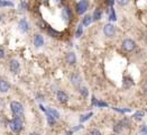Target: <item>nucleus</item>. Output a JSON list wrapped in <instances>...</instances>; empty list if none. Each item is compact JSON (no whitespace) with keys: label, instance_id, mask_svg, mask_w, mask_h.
I'll use <instances>...</instances> for the list:
<instances>
[{"label":"nucleus","instance_id":"nucleus-1","mask_svg":"<svg viewBox=\"0 0 147 135\" xmlns=\"http://www.w3.org/2000/svg\"><path fill=\"white\" fill-rule=\"evenodd\" d=\"M10 108L15 117H18L24 121V107L19 101H12L10 104Z\"/></svg>","mask_w":147,"mask_h":135},{"label":"nucleus","instance_id":"nucleus-2","mask_svg":"<svg viewBox=\"0 0 147 135\" xmlns=\"http://www.w3.org/2000/svg\"><path fill=\"white\" fill-rule=\"evenodd\" d=\"M8 125H9V127H10V130H11L13 133H20L22 132V130H23V127H24V123H23V119H20V118H18V117H13L11 121H9L8 122Z\"/></svg>","mask_w":147,"mask_h":135},{"label":"nucleus","instance_id":"nucleus-3","mask_svg":"<svg viewBox=\"0 0 147 135\" xmlns=\"http://www.w3.org/2000/svg\"><path fill=\"white\" fill-rule=\"evenodd\" d=\"M136 47V43L130 39V38H126L123 42V49L126 51V52H131L133 50H135Z\"/></svg>","mask_w":147,"mask_h":135},{"label":"nucleus","instance_id":"nucleus-4","mask_svg":"<svg viewBox=\"0 0 147 135\" xmlns=\"http://www.w3.org/2000/svg\"><path fill=\"white\" fill-rule=\"evenodd\" d=\"M88 7H89L88 0H80L78 2V5H76V12H78V14L82 15V14H84L88 10Z\"/></svg>","mask_w":147,"mask_h":135},{"label":"nucleus","instance_id":"nucleus-5","mask_svg":"<svg viewBox=\"0 0 147 135\" xmlns=\"http://www.w3.org/2000/svg\"><path fill=\"white\" fill-rule=\"evenodd\" d=\"M103 33H105L106 36L112 37L115 34H116V27H115V25L107 24L105 27H103Z\"/></svg>","mask_w":147,"mask_h":135},{"label":"nucleus","instance_id":"nucleus-6","mask_svg":"<svg viewBox=\"0 0 147 135\" xmlns=\"http://www.w3.org/2000/svg\"><path fill=\"white\" fill-rule=\"evenodd\" d=\"M127 126H129V121H128L127 118H125V119H123L121 122H119L118 124H116V126L113 127V130H115L116 133H120V132L123 130V127H127Z\"/></svg>","mask_w":147,"mask_h":135},{"label":"nucleus","instance_id":"nucleus-7","mask_svg":"<svg viewBox=\"0 0 147 135\" xmlns=\"http://www.w3.org/2000/svg\"><path fill=\"white\" fill-rule=\"evenodd\" d=\"M9 69L12 73H18L20 70V64L17 60H11L9 63Z\"/></svg>","mask_w":147,"mask_h":135},{"label":"nucleus","instance_id":"nucleus-8","mask_svg":"<svg viewBox=\"0 0 147 135\" xmlns=\"http://www.w3.org/2000/svg\"><path fill=\"white\" fill-rule=\"evenodd\" d=\"M18 28H19V31L22 33H27L29 31V24H28V22L26 19H22L19 22V24H18Z\"/></svg>","mask_w":147,"mask_h":135},{"label":"nucleus","instance_id":"nucleus-9","mask_svg":"<svg viewBox=\"0 0 147 135\" xmlns=\"http://www.w3.org/2000/svg\"><path fill=\"white\" fill-rule=\"evenodd\" d=\"M70 80H71V82H72V85L75 87H79L81 85V81H82V79H81V77L79 75L78 73H73L71 75V78H70Z\"/></svg>","mask_w":147,"mask_h":135},{"label":"nucleus","instance_id":"nucleus-10","mask_svg":"<svg viewBox=\"0 0 147 135\" xmlns=\"http://www.w3.org/2000/svg\"><path fill=\"white\" fill-rule=\"evenodd\" d=\"M56 97H57V100L62 102V104H65V102H67V100H69V96L64 92V91H57V95H56Z\"/></svg>","mask_w":147,"mask_h":135},{"label":"nucleus","instance_id":"nucleus-11","mask_svg":"<svg viewBox=\"0 0 147 135\" xmlns=\"http://www.w3.org/2000/svg\"><path fill=\"white\" fill-rule=\"evenodd\" d=\"M9 83L6 81V80H3V79H0V92H7L8 90H9Z\"/></svg>","mask_w":147,"mask_h":135},{"label":"nucleus","instance_id":"nucleus-12","mask_svg":"<svg viewBox=\"0 0 147 135\" xmlns=\"http://www.w3.org/2000/svg\"><path fill=\"white\" fill-rule=\"evenodd\" d=\"M34 45L36 47H40V46L44 45V38H43L42 35H35V37H34Z\"/></svg>","mask_w":147,"mask_h":135},{"label":"nucleus","instance_id":"nucleus-13","mask_svg":"<svg viewBox=\"0 0 147 135\" xmlns=\"http://www.w3.org/2000/svg\"><path fill=\"white\" fill-rule=\"evenodd\" d=\"M66 62H67L70 65L75 64V62H76V56H75V54H74L73 52H70V53L66 54Z\"/></svg>","mask_w":147,"mask_h":135},{"label":"nucleus","instance_id":"nucleus-14","mask_svg":"<svg viewBox=\"0 0 147 135\" xmlns=\"http://www.w3.org/2000/svg\"><path fill=\"white\" fill-rule=\"evenodd\" d=\"M62 17L64 18L65 22H69L71 19V12H70V9L67 7L63 8V10H62Z\"/></svg>","mask_w":147,"mask_h":135},{"label":"nucleus","instance_id":"nucleus-15","mask_svg":"<svg viewBox=\"0 0 147 135\" xmlns=\"http://www.w3.org/2000/svg\"><path fill=\"white\" fill-rule=\"evenodd\" d=\"M92 20H93L92 16L86 15V16H84V18H83V20H82V25H83V26H89V25L92 23Z\"/></svg>","mask_w":147,"mask_h":135},{"label":"nucleus","instance_id":"nucleus-16","mask_svg":"<svg viewBox=\"0 0 147 135\" xmlns=\"http://www.w3.org/2000/svg\"><path fill=\"white\" fill-rule=\"evenodd\" d=\"M92 105H94V106H98V107H108V104L107 102H103V101H98L97 99L92 98Z\"/></svg>","mask_w":147,"mask_h":135},{"label":"nucleus","instance_id":"nucleus-17","mask_svg":"<svg viewBox=\"0 0 147 135\" xmlns=\"http://www.w3.org/2000/svg\"><path fill=\"white\" fill-rule=\"evenodd\" d=\"M101 16H102V12H101V10H100L99 8H97V9L94 10V12H93L92 18H93V20H100V19H101Z\"/></svg>","mask_w":147,"mask_h":135},{"label":"nucleus","instance_id":"nucleus-18","mask_svg":"<svg viewBox=\"0 0 147 135\" xmlns=\"http://www.w3.org/2000/svg\"><path fill=\"white\" fill-rule=\"evenodd\" d=\"M46 117H47V122H49V125H54L55 124V121H56V118L52 115V114H49V111H46Z\"/></svg>","mask_w":147,"mask_h":135},{"label":"nucleus","instance_id":"nucleus-19","mask_svg":"<svg viewBox=\"0 0 147 135\" xmlns=\"http://www.w3.org/2000/svg\"><path fill=\"white\" fill-rule=\"evenodd\" d=\"M0 7H13V2L8 0H0Z\"/></svg>","mask_w":147,"mask_h":135},{"label":"nucleus","instance_id":"nucleus-20","mask_svg":"<svg viewBox=\"0 0 147 135\" xmlns=\"http://www.w3.org/2000/svg\"><path fill=\"white\" fill-rule=\"evenodd\" d=\"M47 111H49V114H52V115H53V116H54L56 119H59V118H60V113H59L57 111H55L54 108H49V109H47Z\"/></svg>","mask_w":147,"mask_h":135},{"label":"nucleus","instance_id":"nucleus-21","mask_svg":"<svg viewBox=\"0 0 147 135\" xmlns=\"http://www.w3.org/2000/svg\"><path fill=\"white\" fill-rule=\"evenodd\" d=\"M92 115H93L92 113H88V114H86V115H82V116L80 117V122H81V123L86 122V121H88V119H89V118H90Z\"/></svg>","mask_w":147,"mask_h":135},{"label":"nucleus","instance_id":"nucleus-22","mask_svg":"<svg viewBox=\"0 0 147 135\" xmlns=\"http://www.w3.org/2000/svg\"><path fill=\"white\" fill-rule=\"evenodd\" d=\"M144 115H145V113H144L143 111H136L135 115H134V118H135V119H140V118H142Z\"/></svg>","mask_w":147,"mask_h":135},{"label":"nucleus","instance_id":"nucleus-23","mask_svg":"<svg viewBox=\"0 0 147 135\" xmlns=\"http://www.w3.org/2000/svg\"><path fill=\"white\" fill-rule=\"evenodd\" d=\"M82 33H83V27H82V25H79L78 26V29H76V33H75V36L80 37L82 35Z\"/></svg>","mask_w":147,"mask_h":135},{"label":"nucleus","instance_id":"nucleus-24","mask_svg":"<svg viewBox=\"0 0 147 135\" xmlns=\"http://www.w3.org/2000/svg\"><path fill=\"white\" fill-rule=\"evenodd\" d=\"M80 92H81V95H82L84 98H86L88 95H89V91H88V89H86V87H82V88L80 89Z\"/></svg>","mask_w":147,"mask_h":135},{"label":"nucleus","instance_id":"nucleus-25","mask_svg":"<svg viewBox=\"0 0 147 135\" xmlns=\"http://www.w3.org/2000/svg\"><path fill=\"white\" fill-rule=\"evenodd\" d=\"M139 133H140V135H147V125H143L140 127Z\"/></svg>","mask_w":147,"mask_h":135},{"label":"nucleus","instance_id":"nucleus-26","mask_svg":"<svg viewBox=\"0 0 147 135\" xmlns=\"http://www.w3.org/2000/svg\"><path fill=\"white\" fill-rule=\"evenodd\" d=\"M49 33L52 35V36H54V37H57L59 35H60V33L59 32H56V31H54V29H52L51 27L49 28Z\"/></svg>","mask_w":147,"mask_h":135},{"label":"nucleus","instance_id":"nucleus-27","mask_svg":"<svg viewBox=\"0 0 147 135\" xmlns=\"http://www.w3.org/2000/svg\"><path fill=\"white\" fill-rule=\"evenodd\" d=\"M109 19H110V20H113V22L117 19V17H116V14H115V10H113V8H111L110 15H109Z\"/></svg>","mask_w":147,"mask_h":135},{"label":"nucleus","instance_id":"nucleus-28","mask_svg":"<svg viewBox=\"0 0 147 135\" xmlns=\"http://www.w3.org/2000/svg\"><path fill=\"white\" fill-rule=\"evenodd\" d=\"M20 9H22V10H27V9H28V3L25 2V1H22V3H20Z\"/></svg>","mask_w":147,"mask_h":135},{"label":"nucleus","instance_id":"nucleus-29","mask_svg":"<svg viewBox=\"0 0 147 135\" xmlns=\"http://www.w3.org/2000/svg\"><path fill=\"white\" fill-rule=\"evenodd\" d=\"M90 135H101V133H100V131H99V130L93 128V130H91V131H90Z\"/></svg>","mask_w":147,"mask_h":135},{"label":"nucleus","instance_id":"nucleus-30","mask_svg":"<svg viewBox=\"0 0 147 135\" xmlns=\"http://www.w3.org/2000/svg\"><path fill=\"white\" fill-rule=\"evenodd\" d=\"M117 2H118L120 6H126V5L129 2V0H117Z\"/></svg>","mask_w":147,"mask_h":135},{"label":"nucleus","instance_id":"nucleus-31","mask_svg":"<svg viewBox=\"0 0 147 135\" xmlns=\"http://www.w3.org/2000/svg\"><path fill=\"white\" fill-rule=\"evenodd\" d=\"M3 108H5V101L2 98H0V111H3Z\"/></svg>","mask_w":147,"mask_h":135},{"label":"nucleus","instance_id":"nucleus-32","mask_svg":"<svg viewBox=\"0 0 147 135\" xmlns=\"http://www.w3.org/2000/svg\"><path fill=\"white\" fill-rule=\"evenodd\" d=\"M115 111H120V113H128V111H130V108H126V109H118V108H113Z\"/></svg>","mask_w":147,"mask_h":135},{"label":"nucleus","instance_id":"nucleus-33","mask_svg":"<svg viewBox=\"0 0 147 135\" xmlns=\"http://www.w3.org/2000/svg\"><path fill=\"white\" fill-rule=\"evenodd\" d=\"M5 58V51L2 47H0V59H3Z\"/></svg>","mask_w":147,"mask_h":135},{"label":"nucleus","instance_id":"nucleus-34","mask_svg":"<svg viewBox=\"0 0 147 135\" xmlns=\"http://www.w3.org/2000/svg\"><path fill=\"white\" fill-rule=\"evenodd\" d=\"M0 126H5V117L0 116Z\"/></svg>","mask_w":147,"mask_h":135},{"label":"nucleus","instance_id":"nucleus-35","mask_svg":"<svg viewBox=\"0 0 147 135\" xmlns=\"http://www.w3.org/2000/svg\"><path fill=\"white\" fill-rule=\"evenodd\" d=\"M115 3V0H107V5L108 6H112Z\"/></svg>","mask_w":147,"mask_h":135},{"label":"nucleus","instance_id":"nucleus-36","mask_svg":"<svg viewBox=\"0 0 147 135\" xmlns=\"http://www.w3.org/2000/svg\"><path fill=\"white\" fill-rule=\"evenodd\" d=\"M143 89H144V91H145V92L147 94V81L145 82V83H144V86H143Z\"/></svg>","mask_w":147,"mask_h":135},{"label":"nucleus","instance_id":"nucleus-37","mask_svg":"<svg viewBox=\"0 0 147 135\" xmlns=\"http://www.w3.org/2000/svg\"><path fill=\"white\" fill-rule=\"evenodd\" d=\"M29 135H39V134H38V133H30Z\"/></svg>","mask_w":147,"mask_h":135},{"label":"nucleus","instance_id":"nucleus-38","mask_svg":"<svg viewBox=\"0 0 147 135\" xmlns=\"http://www.w3.org/2000/svg\"><path fill=\"white\" fill-rule=\"evenodd\" d=\"M40 1H47V0H40Z\"/></svg>","mask_w":147,"mask_h":135},{"label":"nucleus","instance_id":"nucleus-39","mask_svg":"<svg viewBox=\"0 0 147 135\" xmlns=\"http://www.w3.org/2000/svg\"><path fill=\"white\" fill-rule=\"evenodd\" d=\"M0 22H1V16H0Z\"/></svg>","mask_w":147,"mask_h":135}]
</instances>
